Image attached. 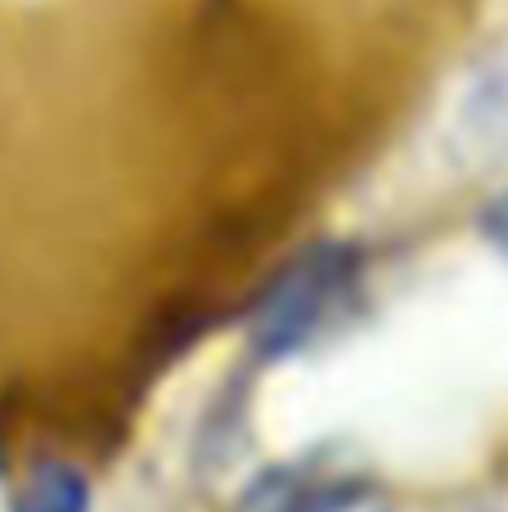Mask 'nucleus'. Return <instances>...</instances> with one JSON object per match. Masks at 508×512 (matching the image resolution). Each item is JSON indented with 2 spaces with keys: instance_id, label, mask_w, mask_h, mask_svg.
<instances>
[{
  "instance_id": "1",
  "label": "nucleus",
  "mask_w": 508,
  "mask_h": 512,
  "mask_svg": "<svg viewBox=\"0 0 508 512\" xmlns=\"http://www.w3.org/2000/svg\"><path fill=\"white\" fill-rule=\"evenodd\" d=\"M356 288V256L338 243L302 252L279 270L252 310V346L261 355H293L347 306Z\"/></svg>"
},
{
  "instance_id": "2",
  "label": "nucleus",
  "mask_w": 508,
  "mask_h": 512,
  "mask_svg": "<svg viewBox=\"0 0 508 512\" xmlns=\"http://www.w3.org/2000/svg\"><path fill=\"white\" fill-rule=\"evenodd\" d=\"M9 512H90V486L68 463H41L14 490Z\"/></svg>"
},
{
  "instance_id": "3",
  "label": "nucleus",
  "mask_w": 508,
  "mask_h": 512,
  "mask_svg": "<svg viewBox=\"0 0 508 512\" xmlns=\"http://www.w3.org/2000/svg\"><path fill=\"white\" fill-rule=\"evenodd\" d=\"M338 504V481L306 477V472H275L252 490L243 512H333Z\"/></svg>"
},
{
  "instance_id": "4",
  "label": "nucleus",
  "mask_w": 508,
  "mask_h": 512,
  "mask_svg": "<svg viewBox=\"0 0 508 512\" xmlns=\"http://www.w3.org/2000/svg\"><path fill=\"white\" fill-rule=\"evenodd\" d=\"M482 234L508 256V189H504V194H495L491 203H486V212H482Z\"/></svg>"
}]
</instances>
